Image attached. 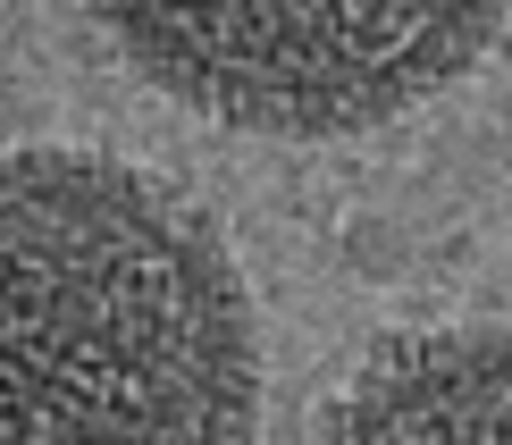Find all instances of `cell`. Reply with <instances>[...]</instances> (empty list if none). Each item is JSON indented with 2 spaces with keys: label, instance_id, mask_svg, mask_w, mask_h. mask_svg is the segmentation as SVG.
Segmentation results:
<instances>
[{
  "label": "cell",
  "instance_id": "cell-3",
  "mask_svg": "<svg viewBox=\"0 0 512 445\" xmlns=\"http://www.w3.org/2000/svg\"><path fill=\"white\" fill-rule=\"evenodd\" d=\"M311 445H512V328H429L378 345Z\"/></svg>",
  "mask_w": 512,
  "mask_h": 445
},
{
  "label": "cell",
  "instance_id": "cell-1",
  "mask_svg": "<svg viewBox=\"0 0 512 445\" xmlns=\"http://www.w3.org/2000/svg\"><path fill=\"white\" fill-rule=\"evenodd\" d=\"M261 362L227 244L101 152L0 160V445H252Z\"/></svg>",
  "mask_w": 512,
  "mask_h": 445
},
{
  "label": "cell",
  "instance_id": "cell-2",
  "mask_svg": "<svg viewBox=\"0 0 512 445\" xmlns=\"http://www.w3.org/2000/svg\"><path fill=\"white\" fill-rule=\"evenodd\" d=\"M512 0H101L160 93L244 135H361L445 93Z\"/></svg>",
  "mask_w": 512,
  "mask_h": 445
}]
</instances>
